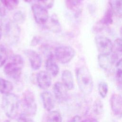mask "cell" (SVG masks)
<instances>
[{
  "instance_id": "cell-10",
  "label": "cell",
  "mask_w": 122,
  "mask_h": 122,
  "mask_svg": "<svg viewBox=\"0 0 122 122\" xmlns=\"http://www.w3.org/2000/svg\"><path fill=\"white\" fill-rule=\"evenodd\" d=\"M68 90L62 82H56L53 86L54 96L59 102H63L68 98Z\"/></svg>"
},
{
  "instance_id": "cell-33",
  "label": "cell",
  "mask_w": 122,
  "mask_h": 122,
  "mask_svg": "<svg viewBox=\"0 0 122 122\" xmlns=\"http://www.w3.org/2000/svg\"><path fill=\"white\" fill-rule=\"evenodd\" d=\"M40 41V39L37 37H34L31 40V45L32 46H36Z\"/></svg>"
},
{
  "instance_id": "cell-31",
  "label": "cell",
  "mask_w": 122,
  "mask_h": 122,
  "mask_svg": "<svg viewBox=\"0 0 122 122\" xmlns=\"http://www.w3.org/2000/svg\"><path fill=\"white\" fill-rule=\"evenodd\" d=\"M17 122H33L31 116L21 112L16 118Z\"/></svg>"
},
{
  "instance_id": "cell-2",
  "label": "cell",
  "mask_w": 122,
  "mask_h": 122,
  "mask_svg": "<svg viewBox=\"0 0 122 122\" xmlns=\"http://www.w3.org/2000/svg\"><path fill=\"white\" fill-rule=\"evenodd\" d=\"M24 66V60L19 54L12 55L4 66L3 71L6 75L14 80L20 79Z\"/></svg>"
},
{
  "instance_id": "cell-13",
  "label": "cell",
  "mask_w": 122,
  "mask_h": 122,
  "mask_svg": "<svg viewBox=\"0 0 122 122\" xmlns=\"http://www.w3.org/2000/svg\"><path fill=\"white\" fill-rule=\"evenodd\" d=\"M36 80L39 87L43 90L49 88L51 84V75L46 71H39L36 76Z\"/></svg>"
},
{
  "instance_id": "cell-4",
  "label": "cell",
  "mask_w": 122,
  "mask_h": 122,
  "mask_svg": "<svg viewBox=\"0 0 122 122\" xmlns=\"http://www.w3.org/2000/svg\"><path fill=\"white\" fill-rule=\"evenodd\" d=\"M21 106L23 112L31 117L35 115L37 107L35 96L32 91L30 90H26L23 92Z\"/></svg>"
},
{
  "instance_id": "cell-12",
  "label": "cell",
  "mask_w": 122,
  "mask_h": 122,
  "mask_svg": "<svg viewBox=\"0 0 122 122\" xmlns=\"http://www.w3.org/2000/svg\"><path fill=\"white\" fill-rule=\"evenodd\" d=\"M111 107L113 113L117 117H122V96L117 93L113 94L111 98Z\"/></svg>"
},
{
  "instance_id": "cell-32",
  "label": "cell",
  "mask_w": 122,
  "mask_h": 122,
  "mask_svg": "<svg viewBox=\"0 0 122 122\" xmlns=\"http://www.w3.org/2000/svg\"><path fill=\"white\" fill-rule=\"evenodd\" d=\"M82 120L80 116L75 115L71 119L70 122H82Z\"/></svg>"
},
{
  "instance_id": "cell-16",
  "label": "cell",
  "mask_w": 122,
  "mask_h": 122,
  "mask_svg": "<svg viewBox=\"0 0 122 122\" xmlns=\"http://www.w3.org/2000/svg\"><path fill=\"white\" fill-rule=\"evenodd\" d=\"M44 25L47 29L54 33H59L61 30V26L58 18L54 14L49 17L47 22Z\"/></svg>"
},
{
  "instance_id": "cell-7",
  "label": "cell",
  "mask_w": 122,
  "mask_h": 122,
  "mask_svg": "<svg viewBox=\"0 0 122 122\" xmlns=\"http://www.w3.org/2000/svg\"><path fill=\"white\" fill-rule=\"evenodd\" d=\"M31 10L36 22L44 25L49 18L48 9L38 4H34L31 6Z\"/></svg>"
},
{
  "instance_id": "cell-29",
  "label": "cell",
  "mask_w": 122,
  "mask_h": 122,
  "mask_svg": "<svg viewBox=\"0 0 122 122\" xmlns=\"http://www.w3.org/2000/svg\"><path fill=\"white\" fill-rule=\"evenodd\" d=\"M13 21L17 24H22L25 20V16L21 11H18L16 12L13 16Z\"/></svg>"
},
{
  "instance_id": "cell-34",
  "label": "cell",
  "mask_w": 122,
  "mask_h": 122,
  "mask_svg": "<svg viewBox=\"0 0 122 122\" xmlns=\"http://www.w3.org/2000/svg\"><path fill=\"white\" fill-rule=\"evenodd\" d=\"M82 122H98V121L94 118H88L82 120Z\"/></svg>"
},
{
  "instance_id": "cell-20",
  "label": "cell",
  "mask_w": 122,
  "mask_h": 122,
  "mask_svg": "<svg viewBox=\"0 0 122 122\" xmlns=\"http://www.w3.org/2000/svg\"><path fill=\"white\" fill-rule=\"evenodd\" d=\"M13 89L11 82L5 79L0 78V92L5 95L11 93Z\"/></svg>"
},
{
  "instance_id": "cell-17",
  "label": "cell",
  "mask_w": 122,
  "mask_h": 122,
  "mask_svg": "<svg viewBox=\"0 0 122 122\" xmlns=\"http://www.w3.org/2000/svg\"><path fill=\"white\" fill-rule=\"evenodd\" d=\"M62 83L68 90H71L74 86L73 75L71 72L68 70L63 71L61 74Z\"/></svg>"
},
{
  "instance_id": "cell-11",
  "label": "cell",
  "mask_w": 122,
  "mask_h": 122,
  "mask_svg": "<svg viewBox=\"0 0 122 122\" xmlns=\"http://www.w3.org/2000/svg\"><path fill=\"white\" fill-rule=\"evenodd\" d=\"M113 13L111 8H108L102 18L95 25L94 30L100 31L103 28L111 25L113 23Z\"/></svg>"
},
{
  "instance_id": "cell-37",
  "label": "cell",
  "mask_w": 122,
  "mask_h": 122,
  "mask_svg": "<svg viewBox=\"0 0 122 122\" xmlns=\"http://www.w3.org/2000/svg\"><path fill=\"white\" fill-rule=\"evenodd\" d=\"M32 0H24V1H25L26 2H27V3H29Z\"/></svg>"
},
{
  "instance_id": "cell-30",
  "label": "cell",
  "mask_w": 122,
  "mask_h": 122,
  "mask_svg": "<svg viewBox=\"0 0 122 122\" xmlns=\"http://www.w3.org/2000/svg\"><path fill=\"white\" fill-rule=\"evenodd\" d=\"M39 5H40L47 9H51L54 4L55 0H34Z\"/></svg>"
},
{
  "instance_id": "cell-1",
  "label": "cell",
  "mask_w": 122,
  "mask_h": 122,
  "mask_svg": "<svg viewBox=\"0 0 122 122\" xmlns=\"http://www.w3.org/2000/svg\"><path fill=\"white\" fill-rule=\"evenodd\" d=\"M21 102L19 97L13 93L4 95L1 106L6 115L10 119H16L20 113Z\"/></svg>"
},
{
  "instance_id": "cell-24",
  "label": "cell",
  "mask_w": 122,
  "mask_h": 122,
  "mask_svg": "<svg viewBox=\"0 0 122 122\" xmlns=\"http://www.w3.org/2000/svg\"><path fill=\"white\" fill-rule=\"evenodd\" d=\"M115 77L117 81L122 85V58L115 64Z\"/></svg>"
},
{
  "instance_id": "cell-27",
  "label": "cell",
  "mask_w": 122,
  "mask_h": 122,
  "mask_svg": "<svg viewBox=\"0 0 122 122\" xmlns=\"http://www.w3.org/2000/svg\"><path fill=\"white\" fill-rule=\"evenodd\" d=\"M4 7L11 10L16 9L19 3V0H0Z\"/></svg>"
},
{
  "instance_id": "cell-22",
  "label": "cell",
  "mask_w": 122,
  "mask_h": 122,
  "mask_svg": "<svg viewBox=\"0 0 122 122\" xmlns=\"http://www.w3.org/2000/svg\"><path fill=\"white\" fill-rule=\"evenodd\" d=\"M47 122H62V117L57 111H51L49 112L47 117Z\"/></svg>"
},
{
  "instance_id": "cell-23",
  "label": "cell",
  "mask_w": 122,
  "mask_h": 122,
  "mask_svg": "<svg viewBox=\"0 0 122 122\" xmlns=\"http://www.w3.org/2000/svg\"><path fill=\"white\" fill-rule=\"evenodd\" d=\"M84 0H64L67 8L71 10L76 11Z\"/></svg>"
},
{
  "instance_id": "cell-15",
  "label": "cell",
  "mask_w": 122,
  "mask_h": 122,
  "mask_svg": "<svg viewBox=\"0 0 122 122\" xmlns=\"http://www.w3.org/2000/svg\"><path fill=\"white\" fill-rule=\"evenodd\" d=\"M54 55L52 53L47 57L45 62V69L46 71L51 76H56L59 72V67L55 60Z\"/></svg>"
},
{
  "instance_id": "cell-25",
  "label": "cell",
  "mask_w": 122,
  "mask_h": 122,
  "mask_svg": "<svg viewBox=\"0 0 122 122\" xmlns=\"http://www.w3.org/2000/svg\"><path fill=\"white\" fill-rule=\"evenodd\" d=\"M8 58V51L7 48L3 45L0 44V67L6 63Z\"/></svg>"
},
{
  "instance_id": "cell-36",
  "label": "cell",
  "mask_w": 122,
  "mask_h": 122,
  "mask_svg": "<svg viewBox=\"0 0 122 122\" xmlns=\"http://www.w3.org/2000/svg\"><path fill=\"white\" fill-rule=\"evenodd\" d=\"M120 35L122 38V26L121 27V29H120Z\"/></svg>"
},
{
  "instance_id": "cell-14",
  "label": "cell",
  "mask_w": 122,
  "mask_h": 122,
  "mask_svg": "<svg viewBox=\"0 0 122 122\" xmlns=\"http://www.w3.org/2000/svg\"><path fill=\"white\" fill-rule=\"evenodd\" d=\"M43 107L49 112L51 111L55 107V98L49 91L42 92L41 95Z\"/></svg>"
},
{
  "instance_id": "cell-5",
  "label": "cell",
  "mask_w": 122,
  "mask_h": 122,
  "mask_svg": "<svg viewBox=\"0 0 122 122\" xmlns=\"http://www.w3.org/2000/svg\"><path fill=\"white\" fill-rule=\"evenodd\" d=\"M55 59L61 64L70 62L75 55V51L70 46H60L54 50Z\"/></svg>"
},
{
  "instance_id": "cell-3",
  "label": "cell",
  "mask_w": 122,
  "mask_h": 122,
  "mask_svg": "<svg viewBox=\"0 0 122 122\" xmlns=\"http://www.w3.org/2000/svg\"><path fill=\"white\" fill-rule=\"evenodd\" d=\"M78 85L85 94H90L93 87V80L89 69L84 66L78 67L75 71Z\"/></svg>"
},
{
  "instance_id": "cell-21",
  "label": "cell",
  "mask_w": 122,
  "mask_h": 122,
  "mask_svg": "<svg viewBox=\"0 0 122 122\" xmlns=\"http://www.w3.org/2000/svg\"><path fill=\"white\" fill-rule=\"evenodd\" d=\"M112 53L118 59L122 57V39L117 38L114 41Z\"/></svg>"
},
{
  "instance_id": "cell-35",
  "label": "cell",
  "mask_w": 122,
  "mask_h": 122,
  "mask_svg": "<svg viewBox=\"0 0 122 122\" xmlns=\"http://www.w3.org/2000/svg\"><path fill=\"white\" fill-rule=\"evenodd\" d=\"M2 34V29L1 27V24L0 23V40L1 38Z\"/></svg>"
},
{
  "instance_id": "cell-6",
  "label": "cell",
  "mask_w": 122,
  "mask_h": 122,
  "mask_svg": "<svg viewBox=\"0 0 122 122\" xmlns=\"http://www.w3.org/2000/svg\"><path fill=\"white\" fill-rule=\"evenodd\" d=\"M18 25L13 20H7L4 24V36L10 43H16L19 40L20 30Z\"/></svg>"
},
{
  "instance_id": "cell-19",
  "label": "cell",
  "mask_w": 122,
  "mask_h": 122,
  "mask_svg": "<svg viewBox=\"0 0 122 122\" xmlns=\"http://www.w3.org/2000/svg\"><path fill=\"white\" fill-rule=\"evenodd\" d=\"M109 3L113 14L122 18V0H109Z\"/></svg>"
},
{
  "instance_id": "cell-26",
  "label": "cell",
  "mask_w": 122,
  "mask_h": 122,
  "mask_svg": "<svg viewBox=\"0 0 122 122\" xmlns=\"http://www.w3.org/2000/svg\"><path fill=\"white\" fill-rule=\"evenodd\" d=\"M103 110V104L102 101L99 99L96 100L92 105V111L96 115H100Z\"/></svg>"
},
{
  "instance_id": "cell-38",
  "label": "cell",
  "mask_w": 122,
  "mask_h": 122,
  "mask_svg": "<svg viewBox=\"0 0 122 122\" xmlns=\"http://www.w3.org/2000/svg\"><path fill=\"white\" fill-rule=\"evenodd\" d=\"M4 122H11L10 120H6V121H5Z\"/></svg>"
},
{
  "instance_id": "cell-28",
  "label": "cell",
  "mask_w": 122,
  "mask_h": 122,
  "mask_svg": "<svg viewBox=\"0 0 122 122\" xmlns=\"http://www.w3.org/2000/svg\"><path fill=\"white\" fill-rule=\"evenodd\" d=\"M98 91L100 96L102 98H105L108 93V86L106 82L101 81L98 84Z\"/></svg>"
},
{
  "instance_id": "cell-9",
  "label": "cell",
  "mask_w": 122,
  "mask_h": 122,
  "mask_svg": "<svg viewBox=\"0 0 122 122\" xmlns=\"http://www.w3.org/2000/svg\"><path fill=\"white\" fill-rule=\"evenodd\" d=\"M24 53L28 58L33 70H37L41 68L42 60L41 57L38 52L31 49H26L24 51Z\"/></svg>"
},
{
  "instance_id": "cell-8",
  "label": "cell",
  "mask_w": 122,
  "mask_h": 122,
  "mask_svg": "<svg viewBox=\"0 0 122 122\" xmlns=\"http://www.w3.org/2000/svg\"><path fill=\"white\" fill-rule=\"evenodd\" d=\"M95 41L97 49L100 54L110 55L112 52L113 43L109 38L99 36L95 37Z\"/></svg>"
},
{
  "instance_id": "cell-18",
  "label": "cell",
  "mask_w": 122,
  "mask_h": 122,
  "mask_svg": "<svg viewBox=\"0 0 122 122\" xmlns=\"http://www.w3.org/2000/svg\"><path fill=\"white\" fill-rule=\"evenodd\" d=\"M110 55L99 54L98 56V61L100 66L106 71L110 70L113 64Z\"/></svg>"
}]
</instances>
